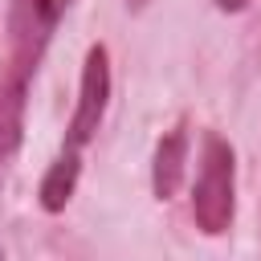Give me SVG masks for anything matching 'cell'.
Returning a JSON list of instances; mask_svg holds the SVG:
<instances>
[{
	"mask_svg": "<svg viewBox=\"0 0 261 261\" xmlns=\"http://www.w3.org/2000/svg\"><path fill=\"white\" fill-rule=\"evenodd\" d=\"M29 77L33 65L8 61L0 69V171L12 163L24 139V102H29Z\"/></svg>",
	"mask_w": 261,
	"mask_h": 261,
	"instance_id": "obj_4",
	"label": "cell"
},
{
	"mask_svg": "<svg viewBox=\"0 0 261 261\" xmlns=\"http://www.w3.org/2000/svg\"><path fill=\"white\" fill-rule=\"evenodd\" d=\"M143 4H147V0H126V8H143Z\"/></svg>",
	"mask_w": 261,
	"mask_h": 261,
	"instance_id": "obj_7",
	"label": "cell"
},
{
	"mask_svg": "<svg viewBox=\"0 0 261 261\" xmlns=\"http://www.w3.org/2000/svg\"><path fill=\"white\" fill-rule=\"evenodd\" d=\"M106 102H110V57H106V45H90L86 65H82L77 106H73V118L65 126V143H61L57 159L49 163V171L41 179V192H37L45 212H61L69 204V196L77 188V171H82V151L102 126Z\"/></svg>",
	"mask_w": 261,
	"mask_h": 261,
	"instance_id": "obj_1",
	"label": "cell"
},
{
	"mask_svg": "<svg viewBox=\"0 0 261 261\" xmlns=\"http://www.w3.org/2000/svg\"><path fill=\"white\" fill-rule=\"evenodd\" d=\"M184 163H188V130L171 126L159 147H155V163H151V192L159 200H171L184 184Z\"/></svg>",
	"mask_w": 261,
	"mask_h": 261,
	"instance_id": "obj_5",
	"label": "cell"
},
{
	"mask_svg": "<svg viewBox=\"0 0 261 261\" xmlns=\"http://www.w3.org/2000/svg\"><path fill=\"white\" fill-rule=\"evenodd\" d=\"M69 8H73V0H8L4 29H8L12 61L37 69L45 45L53 41V33H57V24Z\"/></svg>",
	"mask_w": 261,
	"mask_h": 261,
	"instance_id": "obj_3",
	"label": "cell"
},
{
	"mask_svg": "<svg viewBox=\"0 0 261 261\" xmlns=\"http://www.w3.org/2000/svg\"><path fill=\"white\" fill-rule=\"evenodd\" d=\"M0 261H4V253H0Z\"/></svg>",
	"mask_w": 261,
	"mask_h": 261,
	"instance_id": "obj_8",
	"label": "cell"
},
{
	"mask_svg": "<svg viewBox=\"0 0 261 261\" xmlns=\"http://www.w3.org/2000/svg\"><path fill=\"white\" fill-rule=\"evenodd\" d=\"M232 208H237V155H232L228 139L208 130L200 139V163H196V179H192L196 228L208 232V237L228 232Z\"/></svg>",
	"mask_w": 261,
	"mask_h": 261,
	"instance_id": "obj_2",
	"label": "cell"
},
{
	"mask_svg": "<svg viewBox=\"0 0 261 261\" xmlns=\"http://www.w3.org/2000/svg\"><path fill=\"white\" fill-rule=\"evenodd\" d=\"M216 8H224V12H237V8H245V0H216Z\"/></svg>",
	"mask_w": 261,
	"mask_h": 261,
	"instance_id": "obj_6",
	"label": "cell"
}]
</instances>
